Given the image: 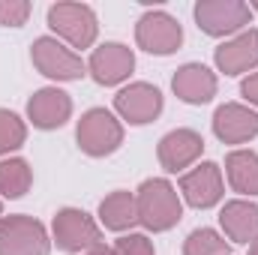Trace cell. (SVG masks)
<instances>
[{
  "label": "cell",
  "instance_id": "obj_7",
  "mask_svg": "<svg viewBox=\"0 0 258 255\" xmlns=\"http://www.w3.org/2000/svg\"><path fill=\"white\" fill-rule=\"evenodd\" d=\"M30 60L39 75L51 81H78L87 75V63L81 54H75L69 45H63L57 36H39L30 45Z\"/></svg>",
  "mask_w": 258,
  "mask_h": 255
},
{
  "label": "cell",
  "instance_id": "obj_22",
  "mask_svg": "<svg viewBox=\"0 0 258 255\" xmlns=\"http://www.w3.org/2000/svg\"><path fill=\"white\" fill-rule=\"evenodd\" d=\"M27 141V123L9 111V108H0V156H9L12 150L24 147Z\"/></svg>",
  "mask_w": 258,
  "mask_h": 255
},
{
  "label": "cell",
  "instance_id": "obj_8",
  "mask_svg": "<svg viewBox=\"0 0 258 255\" xmlns=\"http://www.w3.org/2000/svg\"><path fill=\"white\" fill-rule=\"evenodd\" d=\"M135 42L141 51L156 54V57H168L183 45V27L174 15H168L165 9H150L138 18L135 24Z\"/></svg>",
  "mask_w": 258,
  "mask_h": 255
},
{
  "label": "cell",
  "instance_id": "obj_20",
  "mask_svg": "<svg viewBox=\"0 0 258 255\" xmlns=\"http://www.w3.org/2000/svg\"><path fill=\"white\" fill-rule=\"evenodd\" d=\"M33 186V168L21 156L0 159V198H21Z\"/></svg>",
  "mask_w": 258,
  "mask_h": 255
},
{
  "label": "cell",
  "instance_id": "obj_3",
  "mask_svg": "<svg viewBox=\"0 0 258 255\" xmlns=\"http://www.w3.org/2000/svg\"><path fill=\"white\" fill-rule=\"evenodd\" d=\"M51 243H57L60 252L84 255L87 249L102 243V228L87 210L60 207L54 213V219H51Z\"/></svg>",
  "mask_w": 258,
  "mask_h": 255
},
{
  "label": "cell",
  "instance_id": "obj_24",
  "mask_svg": "<svg viewBox=\"0 0 258 255\" xmlns=\"http://www.w3.org/2000/svg\"><path fill=\"white\" fill-rule=\"evenodd\" d=\"M114 255H156V249H153V240L147 234L129 231L114 243Z\"/></svg>",
  "mask_w": 258,
  "mask_h": 255
},
{
  "label": "cell",
  "instance_id": "obj_26",
  "mask_svg": "<svg viewBox=\"0 0 258 255\" xmlns=\"http://www.w3.org/2000/svg\"><path fill=\"white\" fill-rule=\"evenodd\" d=\"M84 255H114V246H105V243H99V246H93V249H87Z\"/></svg>",
  "mask_w": 258,
  "mask_h": 255
},
{
  "label": "cell",
  "instance_id": "obj_17",
  "mask_svg": "<svg viewBox=\"0 0 258 255\" xmlns=\"http://www.w3.org/2000/svg\"><path fill=\"white\" fill-rule=\"evenodd\" d=\"M222 237L228 243H252L258 237V204L249 198H231L219 210Z\"/></svg>",
  "mask_w": 258,
  "mask_h": 255
},
{
  "label": "cell",
  "instance_id": "obj_27",
  "mask_svg": "<svg viewBox=\"0 0 258 255\" xmlns=\"http://www.w3.org/2000/svg\"><path fill=\"white\" fill-rule=\"evenodd\" d=\"M249 255H258V237L252 240V243H249Z\"/></svg>",
  "mask_w": 258,
  "mask_h": 255
},
{
  "label": "cell",
  "instance_id": "obj_6",
  "mask_svg": "<svg viewBox=\"0 0 258 255\" xmlns=\"http://www.w3.org/2000/svg\"><path fill=\"white\" fill-rule=\"evenodd\" d=\"M51 237L45 225L27 213L0 216V255H48Z\"/></svg>",
  "mask_w": 258,
  "mask_h": 255
},
{
  "label": "cell",
  "instance_id": "obj_25",
  "mask_svg": "<svg viewBox=\"0 0 258 255\" xmlns=\"http://www.w3.org/2000/svg\"><path fill=\"white\" fill-rule=\"evenodd\" d=\"M240 93H243V99H246L249 105L258 108V72H249V75L240 81Z\"/></svg>",
  "mask_w": 258,
  "mask_h": 255
},
{
  "label": "cell",
  "instance_id": "obj_12",
  "mask_svg": "<svg viewBox=\"0 0 258 255\" xmlns=\"http://www.w3.org/2000/svg\"><path fill=\"white\" fill-rule=\"evenodd\" d=\"M135 69V54L123 42H102L99 48H93L90 60H87V72L96 84L102 87H114L123 84Z\"/></svg>",
  "mask_w": 258,
  "mask_h": 255
},
{
  "label": "cell",
  "instance_id": "obj_10",
  "mask_svg": "<svg viewBox=\"0 0 258 255\" xmlns=\"http://www.w3.org/2000/svg\"><path fill=\"white\" fill-rule=\"evenodd\" d=\"M180 198L195 210H210L225 195V177L216 162H198L195 168L180 174Z\"/></svg>",
  "mask_w": 258,
  "mask_h": 255
},
{
  "label": "cell",
  "instance_id": "obj_9",
  "mask_svg": "<svg viewBox=\"0 0 258 255\" xmlns=\"http://www.w3.org/2000/svg\"><path fill=\"white\" fill-rule=\"evenodd\" d=\"M162 108H165L162 90L153 87L150 81H132L123 90H117V96H114V111L129 126L153 123L162 114Z\"/></svg>",
  "mask_w": 258,
  "mask_h": 255
},
{
  "label": "cell",
  "instance_id": "obj_19",
  "mask_svg": "<svg viewBox=\"0 0 258 255\" xmlns=\"http://www.w3.org/2000/svg\"><path fill=\"white\" fill-rule=\"evenodd\" d=\"M225 177L237 195L255 198L258 195V153L255 150H231L225 156Z\"/></svg>",
  "mask_w": 258,
  "mask_h": 255
},
{
  "label": "cell",
  "instance_id": "obj_4",
  "mask_svg": "<svg viewBox=\"0 0 258 255\" xmlns=\"http://www.w3.org/2000/svg\"><path fill=\"white\" fill-rule=\"evenodd\" d=\"M48 27L57 33L60 42H69V48H90L99 36L96 12L87 3H51L48 6Z\"/></svg>",
  "mask_w": 258,
  "mask_h": 255
},
{
  "label": "cell",
  "instance_id": "obj_16",
  "mask_svg": "<svg viewBox=\"0 0 258 255\" xmlns=\"http://www.w3.org/2000/svg\"><path fill=\"white\" fill-rule=\"evenodd\" d=\"M171 90L186 105H207L216 96L219 81H216V72L204 63H183L171 78Z\"/></svg>",
  "mask_w": 258,
  "mask_h": 255
},
{
  "label": "cell",
  "instance_id": "obj_2",
  "mask_svg": "<svg viewBox=\"0 0 258 255\" xmlns=\"http://www.w3.org/2000/svg\"><path fill=\"white\" fill-rule=\"evenodd\" d=\"M75 141H78L81 153H87L93 159L111 156L123 144V123L108 108H87L81 114V120L75 123Z\"/></svg>",
  "mask_w": 258,
  "mask_h": 255
},
{
  "label": "cell",
  "instance_id": "obj_15",
  "mask_svg": "<svg viewBox=\"0 0 258 255\" xmlns=\"http://www.w3.org/2000/svg\"><path fill=\"white\" fill-rule=\"evenodd\" d=\"M213 63L225 75H243L258 66V27H246L243 33L225 39L213 51Z\"/></svg>",
  "mask_w": 258,
  "mask_h": 255
},
{
  "label": "cell",
  "instance_id": "obj_29",
  "mask_svg": "<svg viewBox=\"0 0 258 255\" xmlns=\"http://www.w3.org/2000/svg\"><path fill=\"white\" fill-rule=\"evenodd\" d=\"M0 216H3V201H0Z\"/></svg>",
  "mask_w": 258,
  "mask_h": 255
},
{
  "label": "cell",
  "instance_id": "obj_11",
  "mask_svg": "<svg viewBox=\"0 0 258 255\" xmlns=\"http://www.w3.org/2000/svg\"><path fill=\"white\" fill-rule=\"evenodd\" d=\"M204 153V138L195 129H171L156 144V159L168 174H183Z\"/></svg>",
  "mask_w": 258,
  "mask_h": 255
},
{
  "label": "cell",
  "instance_id": "obj_21",
  "mask_svg": "<svg viewBox=\"0 0 258 255\" xmlns=\"http://www.w3.org/2000/svg\"><path fill=\"white\" fill-rule=\"evenodd\" d=\"M183 255H231V243L216 228H195L183 240Z\"/></svg>",
  "mask_w": 258,
  "mask_h": 255
},
{
  "label": "cell",
  "instance_id": "obj_13",
  "mask_svg": "<svg viewBox=\"0 0 258 255\" xmlns=\"http://www.w3.org/2000/svg\"><path fill=\"white\" fill-rule=\"evenodd\" d=\"M213 135L222 144H246L258 135V111L240 102H222L213 111Z\"/></svg>",
  "mask_w": 258,
  "mask_h": 255
},
{
  "label": "cell",
  "instance_id": "obj_5",
  "mask_svg": "<svg viewBox=\"0 0 258 255\" xmlns=\"http://www.w3.org/2000/svg\"><path fill=\"white\" fill-rule=\"evenodd\" d=\"M192 15H195L198 30L213 36V39L237 36L252 21V9L243 0H198Z\"/></svg>",
  "mask_w": 258,
  "mask_h": 255
},
{
  "label": "cell",
  "instance_id": "obj_1",
  "mask_svg": "<svg viewBox=\"0 0 258 255\" xmlns=\"http://www.w3.org/2000/svg\"><path fill=\"white\" fill-rule=\"evenodd\" d=\"M135 207H138V225L147 231H171L183 219V198L165 177H147L135 189Z\"/></svg>",
  "mask_w": 258,
  "mask_h": 255
},
{
  "label": "cell",
  "instance_id": "obj_18",
  "mask_svg": "<svg viewBox=\"0 0 258 255\" xmlns=\"http://www.w3.org/2000/svg\"><path fill=\"white\" fill-rule=\"evenodd\" d=\"M138 222V207H135V192L114 189L99 201V225L108 231L123 234Z\"/></svg>",
  "mask_w": 258,
  "mask_h": 255
},
{
  "label": "cell",
  "instance_id": "obj_14",
  "mask_svg": "<svg viewBox=\"0 0 258 255\" xmlns=\"http://www.w3.org/2000/svg\"><path fill=\"white\" fill-rule=\"evenodd\" d=\"M72 117V96L60 87H39L27 99V120L36 129H60Z\"/></svg>",
  "mask_w": 258,
  "mask_h": 255
},
{
  "label": "cell",
  "instance_id": "obj_23",
  "mask_svg": "<svg viewBox=\"0 0 258 255\" xmlns=\"http://www.w3.org/2000/svg\"><path fill=\"white\" fill-rule=\"evenodd\" d=\"M33 6L27 0H0V24L3 27H24Z\"/></svg>",
  "mask_w": 258,
  "mask_h": 255
},
{
  "label": "cell",
  "instance_id": "obj_28",
  "mask_svg": "<svg viewBox=\"0 0 258 255\" xmlns=\"http://www.w3.org/2000/svg\"><path fill=\"white\" fill-rule=\"evenodd\" d=\"M249 9H255V12H258V0H255V3H249Z\"/></svg>",
  "mask_w": 258,
  "mask_h": 255
}]
</instances>
